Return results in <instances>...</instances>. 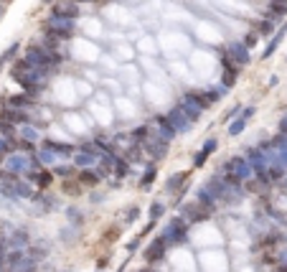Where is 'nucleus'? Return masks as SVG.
I'll list each match as a JSON object with an SVG mask.
<instances>
[{"mask_svg": "<svg viewBox=\"0 0 287 272\" xmlns=\"http://www.w3.org/2000/svg\"><path fill=\"white\" fill-rule=\"evenodd\" d=\"M188 221L183 219V216H173L171 221H168V226L163 229V239H166V244L171 247V244H183L186 239H188Z\"/></svg>", "mask_w": 287, "mask_h": 272, "instance_id": "1", "label": "nucleus"}, {"mask_svg": "<svg viewBox=\"0 0 287 272\" xmlns=\"http://www.w3.org/2000/svg\"><path fill=\"white\" fill-rule=\"evenodd\" d=\"M6 264H8V272H36V264L38 262H33L26 254V249H8Z\"/></svg>", "mask_w": 287, "mask_h": 272, "instance_id": "2", "label": "nucleus"}, {"mask_svg": "<svg viewBox=\"0 0 287 272\" xmlns=\"http://www.w3.org/2000/svg\"><path fill=\"white\" fill-rule=\"evenodd\" d=\"M3 168H6L8 173H13V176H23V173H28V171H31L28 155H26V153H21V150L8 153L6 158H3Z\"/></svg>", "mask_w": 287, "mask_h": 272, "instance_id": "3", "label": "nucleus"}, {"mask_svg": "<svg viewBox=\"0 0 287 272\" xmlns=\"http://www.w3.org/2000/svg\"><path fill=\"white\" fill-rule=\"evenodd\" d=\"M140 145H142V153H148L153 161H163V158L168 155V145H171V143H166L163 138H158V135L153 132V135H150L145 143H140Z\"/></svg>", "mask_w": 287, "mask_h": 272, "instance_id": "4", "label": "nucleus"}, {"mask_svg": "<svg viewBox=\"0 0 287 272\" xmlns=\"http://www.w3.org/2000/svg\"><path fill=\"white\" fill-rule=\"evenodd\" d=\"M224 51L231 56V61H234L239 69H244V66H249V64H252V51L244 46V41H231V44H226Z\"/></svg>", "mask_w": 287, "mask_h": 272, "instance_id": "5", "label": "nucleus"}, {"mask_svg": "<svg viewBox=\"0 0 287 272\" xmlns=\"http://www.w3.org/2000/svg\"><path fill=\"white\" fill-rule=\"evenodd\" d=\"M0 120H8V122H13V125H28V122H36L33 120V114H31V109H18V107H0Z\"/></svg>", "mask_w": 287, "mask_h": 272, "instance_id": "6", "label": "nucleus"}, {"mask_svg": "<svg viewBox=\"0 0 287 272\" xmlns=\"http://www.w3.org/2000/svg\"><path fill=\"white\" fill-rule=\"evenodd\" d=\"M211 214H214V211H209L206 206H201V204H186L181 216H183L188 224H201V221L211 219Z\"/></svg>", "mask_w": 287, "mask_h": 272, "instance_id": "7", "label": "nucleus"}, {"mask_svg": "<svg viewBox=\"0 0 287 272\" xmlns=\"http://www.w3.org/2000/svg\"><path fill=\"white\" fill-rule=\"evenodd\" d=\"M153 132L158 135V138H163L166 143H173L176 138H178V132H176V127L171 125V120L166 117V114H158L155 117V125H153Z\"/></svg>", "mask_w": 287, "mask_h": 272, "instance_id": "8", "label": "nucleus"}, {"mask_svg": "<svg viewBox=\"0 0 287 272\" xmlns=\"http://www.w3.org/2000/svg\"><path fill=\"white\" fill-rule=\"evenodd\" d=\"M166 249H168L166 239L155 237V239L150 242V247L145 249V262H148V264H158L160 259H166Z\"/></svg>", "mask_w": 287, "mask_h": 272, "instance_id": "9", "label": "nucleus"}, {"mask_svg": "<svg viewBox=\"0 0 287 272\" xmlns=\"http://www.w3.org/2000/svg\"><path fill=\"white\" fill-rule=\"evenodd\" d=\"M166 117L171 120V125L176 127V132H178V135H181V132H188V130L193 127V122H191V120L186 117V114L181 112V107H178V104H176V107H171V109L166 112Z\"/></svg>", "mask_w": 287, "mask_h": 272, "instance_id": "10", "label": "nucleus"}, {"mask_svg": "<svg viewBox=\"0 0 287 272\" xmlns=\"http://www.w3.org/2000/svg\"><path fill=\"white\" fill-rule=\"evenodd\" d=\"M287 36V23H282L272 36H269V41H267V46L262 49V61H267V59H272L274 56V51L279 49V44H282V38Z\"/></svg>", "mask_w": 287, "mask_h": 272, "instance_id": "11", "label": "nucleus"}, {"mask_svg": "<svg viewBox=\"0 0 287 272\" xmlns=\"http://www.w3.org/2000/svg\"><path fill=\"white\" fill-rule=\"evenodd\" d=\"M41 148H46V150H51L56 158H71L74 155V150H76V145H71V143H56V140H41Z\"/></svg>", "mask_w": 287, "mask_h": 272, "instance_id": "12", "label": "nucleus"}, {"mask_svg": "<svg viewBox=\"0 0 287 272\" xmlns=\"http://www.w3.org/2000/svg\"><path fill=\"white\" fill-rule=\"evenodd\" d=\"M51 13L64 16V18H71V21H79L81 18V6L79 3H71V0H59V3L51 8Z\"/></svg>", "mask_w": 287, "mask_h": 272, "instance_id": "13", "label": "nucleus"}, {"mask_svg": "<svg viewBox=\"0 0 287 272\" xmlns=\"http://www.w3.org/2000/svg\"><path fill=\"white\" fill-rule=\"evenodd\" d=\"M71 161H74V168L76 171H81V168H94L97 166V161H99V155H94V153H87V150H74V155H71Z\"/></svg>", "mask_w": 287, "mask_h": 272, "instance_id": "14", "label": "nucleus"}, {"mask_svg": "<svg viewBox=\"0 0 287 272\" xmlns=\"http://www.w3.org/2000/svg\"><path fill=\"white\" fill-rule=\"evenodd\" d=\"M181 102H188V104L198 107L201 112H206V109H211V107L206 104V99H203V94H201L198 89H186V92L181 94Z\"/></svg>", "mask_w": 287, "mask_h": 272, "instance_id": "15", "label": "nucleus"}, {"mask_svg": "<svg viewBox=\"0 0 287 272\" xmlns=\"http://www.w3.org/2000/svg\"><path fill=\"white\" fill-rule=\"evenodd\" d=\"M18 176L8 173L6 168H0V196H8V199H16V193H13V181Z\"/></svg>", "mask_w": 287, "mask_h": 272, "instance_id": "16", "label": "nucleus"}, {"mask_svg": "<svg viewBox=\"0 0 287 272\" xmlns=\"http://www.w3.org/2000/svg\"><path fill=\"white\" fill-rule=\"evenodd\" d=\"M28 244H31V234L26 229H16L8 239V249H26Z\"/></svg>", "mask_w": 287, "mask_h": 272, "instance_id": "17", "label": "nucleus"}, {"mask_svg": "<svg viewBox=\"0 0 287 272\" xmlns=\"http://www.w3.org/2000/svg\"><path fill=\"white\" fill-rule=\"evenodd\" d=\"M277 23H279V21H274V18L264 16V18H259V21L254 23V31L259 33V38H269V36L277 31Z\"/></svg>", "mask_w": 287, "mask_h": 272, "instance_id": "18", "label": "nucleus"}, {"mask_svg": "<svg viewBox=\"0 0 287 272\" xmlns=\"http://www.w3.org/2000/svg\"><path fill=\"white\" fill-rule=\"evenodd\" d=\"M264 16H269V18H274V21L287 18V0H269Z\"/></svg>", "mask_w": 287, "mask_h": 272, "instance_id": "19", "label": "nucleus"}, {"mask_svg": "<svg viewBox=\"0 0 287 272\" xmlns=\"http://www.w3.org/2000/svg\"><path fill=\"white\" fill-rule=\"evenodd\" d=\"M28 178H31L38 188H44V191H46V188L51 186V181H54V173L41 168V171H28Z\"/></svg>", "mask_w": 287, "mask_h": 272, "instance_id": "20", "label": "nucleus"}, {"mask_svg": "<svg viewBox=\"0 0 287 272\" xmlns=\"http://www.w3.org/2000/svg\"><path fill=\"white\" fill-rule=\"evenodd\" d=\"M13 193H16V199H33V186L31 181H23L21 176L13 181Z\"/></svg>", "mask_w": 287, "mask_h": 272, "instance_id": "21", "label": "nucleus"}, {"mask_svg": "<svg viewBox=\"0 0 287 272\" xmlns=\"http://www.w3.org/2000/svg\"><path fill=\"white\" fill-rule=\"evenodd\" d=\"M226 92H229V89H224L221 84H219V87H206V89H201V94H203V99H206L209 107H214L216 102H221V97H224Z\"/></svg>", "mask_w": 287, "mask_h": 272, "instance_id": "22", "label": "nucleus"}, {"mask_svg": "<svg viewBox=\"0 0 287 272\" xmlns=\"http://www.w3.org/2000/svg\"><path fill=\"white\" fill-rule=\"evenodd\" d=\"M196 199H198V204H201V206H206L209 211H214V209H216V204H219V201H216V196H214V193H211L206 186H201V188H198Z\"/></svg>", "mask_w": 287, "mask_h": 272, "instance_id": "23", "label": "nucleus"}, {"mask_svg": "<svg viewBox=\"0 0 287 272\" xmlns=\"http://www.w3.org/2000/svg\"><path fill=\"white\" fill-rule=\"evenodd\" d=\"M99 181H102V176L97 171H92V168H81L79 171V183L81 186H97Z\"/></svg>", "mask_w": 287, "mask_h": 272, "instance_id": "24", "label": "nucleus"}, {"mask_svg": "<svg viewBox=\"0 0 287 272\" xmlns=\"http://www.w3.org/2000/svg\"><path fill=\"white\" fill-rule=\"evenodd\" d=\"M18 138H23V140H28V143H38V140H41V132L36 130L33 122H28V125H21V127H18Z\"/></svg>", "mask_w": 287, "mask_h": 272, "instance_id": "25", "label": "nucleus"}, {"mask_svg": "<svg viewBox=\"0 0 287 272\" xmlns=\"http://www.w3.org/2000/svg\"><path fill=\"white\" fill-rule=\"evenodd\" d=\"M188 183V173L186 171H178V173H173L168 181H166V191H176V188H183Z\"/></svg>", "mask_w": 287, "mask_h": 272, "instance_id": "26", "label": "nucleus"}, {"mask_svg": "<svg viewBox=\"0 0 287 272\" xmlns=\"http://www.w3.org/2000/svg\"><path fill=\"white\" fill-rule=\"evenodd\" d=\"M239 74H241L239 69H221V87H224V89H234Z\"/></svg>", "mask_w": 287, "mask_h": 272, "instance_id": "27", "label": "nucleus"}, {"mask_svg": "<svg viewBox=\"0 0 287 272\" xmlns=\"http://www.w3.org/2000/svg\"><path fill=\"white\" fill-rule=\"evenodd\" d=\"M150 135H153V127L150 125H137V127L130 130V140L132 143H145Z\"/></svg>", "mask_w": 287, "mask_h": 272, "instance_id": "28", "label": "nucleus"}, {"mask_svg": "<svg viewBox=\"0 0 287 272\" xmlns=\"http://www.w3.org/2000/svg\"><path fill=\"white\" fill-rule=\"evenodd\" d=\"M112 171H114V176H117V178H127V176L132 173V168H130V161L119 158V155H117V161H114Z\"/></svg>", "mask_w": 287, "mask_h": 272, "instance_id": "29", "label": "nucleus"}, {"mask_svg": "<svg viewBox=\"0 0 287 272\" xmlns=\"http://www.w3.org/2000/svg\"><path fill=\"white\" fill-rule=\"evenodd\" d=\"M178 107H181V112L186 114V117H188V120H191L193 125H196V122L201 120V114H203V112H201L198 107H193V104H188V102H178Z\"/></svg>", "mask_w": 287, "mask_h": 272, "instance_id": "30", "label": "nucleus"}, {"mask_svg": "<svg viewBox=\"0 0 287 272\" xmlns=\"http://www.w3.org/2000/svg\"><path fill=\"white\" fill-rule=\"evenodd\" d=\"M155 176H158V168H155V166L150 163V166H148V168L142 171V176H140V188H142V191H148V188L153 186Z\"/></svg>", "mask_w": 287, "mask_h": 272, "instance_id": "31", "label": "nucleus"}, {"mask_svg": "<svg viewBox=\"0 0 287 272\" xmlns=\"http://www.w3.org/2000/svg\"><path fill=\"white\" fill-rule=\"evenodd\" d=\"M36 155H38V161H41V166H44V168H51V166H56V155L51 153V150H46V148H38L36 150Z\"/></svg>", "mask_w": 287, "mask_h": 272, "instance_id": "32", "label": "nucleus"}, {"mask_svg": "<svg viewBox=\"0 0 287 272\" xmlns=\"http://www.w3.org/2000/svg\"><path fill=\"white\" fill-rule=\"evenodd\" d=\"M0 135L8 138L11 143H16V138H18V125H13V122H8V120H0Z\"/></svg>", "mask_w": 287, "mask_h": 272, "instance_id": "33", "label": "nucleus"}, {"mask_svg": "<svg viewBox=\"0 0 287 272\" xmlns=\"http://www.w3.org/2000/svg\"><path fill=\"white\" fill-rule=\"evenodd\" d=\"M247 122H249V120H244L241 114H239V117H234V120L229 122V135H231V138H239L244 130H247Z\"/></svg>", "mask_w": 287, "mask_h": 272, "instance_id": "34", "label": "nucleus"}, {"mask_svg": "<svg viewBox=\"0 0 287 272\" xmlns=\"http://www.w3.org/2000/svg\"><path fill=\"white\" fill-rule=\"evenodd\" d=\"M26 254H28L33 262H38L41 257L49 254V247H46V244H28V247H26Z\"/></svg>", "mask_w": 287, "mask_h": 272, "instance_id": "35", "label": "nucleus"}, {"mask_svg": "<svg viewBox=\"0 0 287 272\" xmlns=\"http://www.w3.org/2000/svg\"><path fill=\"white\" fill-rule=\"evenodd\" d=\"M284 173H287V168H284L282 163H277V161L267 166V176H269V181H272V183H274V181H282V178H284Z\"/></svg>", "mask_w": 287, "mask_h": 272, "instance_id": "36", "label": "nucleus"}, {"mask_svg": "<svg viewBox=\"0 0 287 272\" xmlns=\"http://www.w3.org/2000/svg\"><path fill=\"white\" fill-rule=\"evenodd\" d=\"M18 51H21V44L16 41V44H11V46H8V51H6V54H0V71H3V66H6V64H11V61L18 56Z\"/></svg>", "mask_w": 287, "mask_h": 272, "instance_id": "37", "label": "nucleus"}, {"mask_svg": "<svg viewBox=\"0 0 287 272\" xmlns=\"http://www.w3.org/2000/svg\"><path fill=\"white\" fill-rule=\"evenodd\" d=\"M51 173H54V176H59V178H71V176L76 173V168H74V163H71V166L59 163V166H51Z\"/></svg>", "mask_w": 287, "mask_h": 272, "instance_id": "38", "label": "nucleus"}, {"mask_svg": "<svg viewBox=\"0 0 287 272\" xmlns=\"http://www.w3.org/2000/svg\"><path fill=\"white\" fill-rule=\"evenodd\" d=\"M269 145L277 150V153H282V150H287V135L284 132H277L274 138H269Z\"/></svg>", "mask_w": 287, "mask_h": 272, "instance_id": "39", "label": "nucleus"}, {"mask_svg": "<svg viewBox=\"0 0 287 272\" xmlns=\"http://www.w3.org/2000/svg\"><path fill=\"white\" fill-rule=\"evenodd\" d=\"M241 41H244V46H247V49L252 51V49H254V46L259 44V33H257V31L252 28L249 33H244V38H241Z\"/></svg>", "mask_w": 287, "mask_h": 272, "instance_id": "40", "label": "nucleus"}, {"mask_svg": "<svg viewBox=\"0 0 287 272\" xmlns=\"http://www.w3.org/2000/svg\"><path fill=\"white\" fill-rule=\"evenodd\" d=\"M33 199H36L41 206H49V211L56 206V199H54V196H49V193H33Z\"/></svg>", "mask_w": 287, "mask_h": 272, "instance_id": "41", "label": "nucleus"}, {"mask_svg": "<svg viewBox=\"0 0 287 272\" xmlns=\"http://www.w3.org/2000/svg\"><path fill=\"white\" fill-rule=\"evenodd\" d=\"M66 216H69V221H71L74 226H81V224H84V214H79V211H76V206L66 209Z\"/></svg>", "mask_w": 287, "mask_h": 272, "instance_id": "42", "label": "nucleus"}, {"mask_svg": "<svg viewBox=\"0 0 287 272\" xmlns=\"http://www.w3.org/2000/svg\"><path fill=\"white\" fill-rule=\"evenodd\" d=\"M163 214H166V204H163V201H153V206H150V219H160Z\"/></svg>", "mask_w": 287, "mask_h": 272, "instance_id": "43", "label": "nucleus"}, {"mask_svg": "<svg viewBox=\"0 0 287 272\" xmlns=\"http://www.w3.org/2000/svg\"><path fill=\"white\" fill-rule=\"evenodd\" d=\"M13 150H16V143H11L8 138L0 135V155L6 158V155H8V153H13Z\"/></svg>", "mask_w": 287, "mask_h": 272, "instance_id": "44", "label": "nucleus"}, {"mask_svg": "<svg viewBox=\"0 0 287 272\" xmlns=\"http://www.w3.org/2000/svg\"><path fill=\"white\" fill-rule=\"evenodd\" d=\"M206 161H209V153L198 150V153L193 155V168H203V166H206Z\"/></svg>", "mask_w": 287, "mask_h": 272, "instance_id": "45", "label": "nucleus"}, {"mask_svg": "<svg viewBox=\"0 0 287 272\" xmlns=\"http://www.w3.org/2000/svg\"><path fill=\"white\" fill-rule=\"evenodd\" d=\"M216 148H219V140H216V138L203 140V145H201V150H203V153H209V155H211V153H216Z\"/></svg>", "mask_w": 287, "mask_h": 272, "instance_id": "46", "label": "nucleus"}, {"mask_svg": "<svg viewBox=\"0 0 287 272\" xmlns=\"http://www.w3.org/2000/svg\"><path fill=\"white\" fill-rule=\"evenodd\" d=\"M239 114H241V104H234V107L224 114V122H231L234 117H239Z\"/></svg>", "mask_w": 287, "mask_h": 272, "instance_id": "47", "label": "nucleus"}, {"mask_svg": "<svg viewBox=\"0 0 287 272\" xmlns=\"http://www.w3.org/2000/svg\"><path fill=\"white\" fill-rule=\"evenodd\" d=\"M137 216H140V206H132V209L127 211V216H125V221H127V224H132V221H135Z\"/></svg>", "mask_w": 287, "mask_h": 272, "instance_id": "48", "label": "nucleus"}, {"mask_svg": "<svg viewBox=\"0 0 287 272\" xmlns=\"http://www.w3.org/2000/svg\"><path fill=\"white\" fill-rule=\"evenodd\" d=\"M254 112H257V107L249 104L247 109H241V117H244V120H252V117H254Z\"/></svg>", "mask_w": 287, "mask_h": 272, "instance_id": "49", "label": "nucleus"}, {"mask_svg": "<svg viewBox=\"0 0 287 272\" xmlns=\"http://www.w3.org/2000/svg\"><path fill=\"white\" fill-rule=\"evenodd\" d=\"M267 214H269L272 219H277V221H287V219H284L279 211H274V206H267Z\"/></svg>", "mask_w": 287, "mask_h": 272, "instance_id": "50", "label": "nucleus"}, {"mask_svg": "<svg viewBox=\"0 0 287 272\" xmlns=\"http://www.w3.org/2000/svg\"><path fill=\"white\" fill-rule=\"evenodd\" d=\"M277 132H284V135H287V112L282 114V120H279V125H277Z\"/></svg>", "mask_w": 287, "mask_h": 272, "instance_id": "51", "label": "nucleus"}, {"mask_svg": "<svg viewBox=\"0 0 287 272\" xmlns=\"http://www.w3.org/2000/svg\"><path fill=\"white\" fill-rule=\"evenodd\" d=\"M277 84H279V76H277V74H272V76H269V82H267V89H274Z\"/></svg>", "mask_w": 287, "mask_h": 272, "instance_id": "52", "label": "nucleus"}, {"mask_svg": "<svg viewBox=\"0 0 287 272\" xmlns=\"http://www.w3.org/2000/svg\"><path fill=\"white\" fill-rule=\"evenodd\" d=\"M64 188H66V193H71V196H79V193H81V191H79V188H76L74 183H66Z\"/></svg>", "mask_w": 287, "mask_h": 272, "instance_id": "53", "label": "nucleus"}, {"mask_svg": "<svg viewBox=\"0 0 287 272\" xmlns=\"http://www.w3.org/2000/svg\"><path fill=\"white\" fill-rule=\"evenodd\" d=\"M140 239H142V237H135V239L130 242V252H135V249L140 247Z\"/></svg>", "mask_w": 287, "mask_h": 272, "instance_id": "54", "label": "nucleus"}, {"mask_svg": "<svg viewBox=\"0 0 287 272\" xmlns=\"http://www.w3.org/2000/svg\"><path fill=\"white\" fill-rule=\"evenodd\" d=\"M272 272H287V262H279V264H277Z\"/></svg>", "mask_w": 287, "mask_h": 272, "instance_id": "55", "label": "nucleus"}, {"mask_svg": "<svg viewBox=\"0 0 287 272\" xmlns=\"http://www.w3.org/2000/svg\"><path fill=\"white\" fill-rule=\"evenodd\" d=\"M3 16H6V3L0 0V18H3Z\"/></svg>", "mask_w": 287, "mask_h": 272, "instance_id": "56", "label": "nucleus"}, {"mask_svg": "<svg viewBox=\"0 0 287 272\" xmlns=\"http://www.w3.org/2000/svg\"><path fill=\"white\" fill-rule=\"evenodd\" d=\"M282 188L287 191V173H284V178H282Z\"/></svg>", "mask_w": 287, "mask_h": 272, "instance_id": "57", "label": "nucleus"}, {"mask_svg": "<svg viewBox=\"0 0 287 272\" xmlns=\"http://www.w3.org/2000/svg\"><path fill=\"white\" fill-rule=\"evenodd\" d=\"M41 3H44V6H51V3H54V0H41Z\"/></svg>", "mask_w": 287, "mask_h": 272, "instance_id": "58", "label": "nucleus"}, {"mask_svg": "<svg viewBox=\"0 0 287 272\" xmlns=\"http://www.w3.org/2000/svg\"><path fill=\"white\" fill-rule=\"evenodd\" d=\"M0 163H3V155H0Z\"/></svg>", "mask_w": 287, "mask_h": 272, "instance_id": "59", "label": "nucleus"}, {"mask_svg": "<svg viewBox=\"0 0 287 272\" xmlns=\"http://www.w3.org/2000/svg\"><path fill=\"white\" fill-rule=\"evenodd\" d=\"M142 272H150V269H142Z\"/></svg>", "mask_w": 287, "mask_h": 272, "instance_id": "60", "label": "nucleus"}]
</instances>
